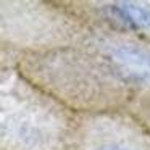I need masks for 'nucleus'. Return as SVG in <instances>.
<instances>
[{"label":"nucleus","instance_id":"nucleus-2","mask_svg":"<svg viewBox=\"0 0 150 150\" xmlns=\"http://www.w3.org/2000/svg\"><path fill=\"white\" fill-rule=\"evenodd\" d=\"M97 150H131V149L123 147V145H103V147H100V149H97Z\"/></svg>","mask_w":150,"mask_h":150},{"label":"nucleus","instance_id":"nucleus-1","mask_svg":"<svg viewBox=\"0 0 150 150\" xmlns=\"http://www.w3.org/2000/svg\"><path fill=\"white\" fill-rule=\"evenodd\" d=\"M113 10L121 20L134 28L150 26V11L145 10L144 7L134 4H120L113 7Z\"/></svg>","mask_w":150,"mask_h":150}]
</instances>
